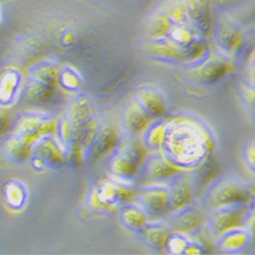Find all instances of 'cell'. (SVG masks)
<instances>
[{
	"label": "cell",
	"mask_w": 255,
	"mask_h": 255,
	"mask_svg": "<svg viewBox=\"0 0 255 255\" xmlns=\"http://www.w3.org/2000/svg\"><path fill=\"white\" fill-rule=\"evenodd\" d=\"M30 163L38 172L59 168L65 163L66 153L51 133L38 137L30 149Z\"/></svg>",
	"instance_id": "6da1fadb"
},
{
	"label": "cell",
	"mask_w": 255,
	"mask_h": 255,
	"mask_svg": "<svg viewBox=\"0 0 255 255\" xmlns=\"http://www.w3.org/2000/svg\"><path fill=\"white\" fill-rule=\"evenodd\" d=\"M144 160V150L140 145L127 144L115 153L110 162L112 173L124 181H132L139 176Z\"/></svg>",
	"instance_id": "7a4b0ae2"
},
{
	"label": "cell",
	"mask_w": 255,
	"mask_h": 255,
	"mask_svg": "<svg viewBox=\"0 0 255 255\" xmlns=\"http://www.w3.org/2000/svg\"><path fill=\"white\" fill-rule=\"evenodd\" d=\"M53 127V119L48 114L27 112L18 116L11 135L32 146L38 137L51 133Z\"/></svg>",
	"instance_id": "3957f363"
},
{
	"label": "cell",
	"mask_w": 255,
	"mask_h": 255,
	"mask_svg": "<svg viewBox=\"0 0 255 255\" xmlns=\"http://www.w3.org/2000/svg\"><path fill=\"white\" fill-rule=\"evenodd\" d=\"M130 189L115 181L101 182L93 191L91 199L96 208H114L129 198Z\"/></svg>",
	"instance_id": "277c9868"
},
{
	"label": "cell",
	"mask_w": 255,
	"mask_h": 255,
	"mask_svg": "<svg viewBox=\"0 0 255 255\" xmlns=\"http://www.w3.org/2000/svg\"><path fill=\"white\" fill-rule=\"evenodd\" d=\"M138 202L146 216L160 217L168 208L169 196L163 188L147 187L141 191Z\"/></svg>",
	"instance_id": "5b68a950"
},
{
	"label": "cell",
	"mask_w": 255,
	"mask_h": 255,
	"mask_svg": "<svg viewBox=\"0 0 255 255\" xmlns=\"http://www.w3.org/2000/svg\"><path fill=\"white\" fill-rule=\"evenodd\" d=\"M22 88V73L14 68L3 71L0 75V105L9 106L16 102Z\"/></svg>",
	"instance_id": "8992f818"
},
{
	"label": "cell",
	"mask_w": 255,
	"mask_h": 255,
	"mask_svg": "<svg viewBox=\"0 0 255 255\" xmlns=\"http://www.w3.org/2000/svg\"><path fill=\"white\" fill-rule=\"evenodd\" d=\"M137 102L149 119H157L165 112L162 97L150 87H142L137 92Z\"/></svg>",
	"instance_id": "52a82bcc"
},
{
	"label": "cell",
	"mask_w": 255,
	"mask_h": 255,
	"mask_svg": "<svg viewBox=\"0 0 255 255\" xmlns=\"http://www.w3.org/2000/svg\"><path fill=\"white\" fill-rule=\"evenodd\" d=\"M3 198L5 204L13 210H22L27 205L29 190L22 181L12 179L3 186Z\"/></svg>",
	"instance_id": "ba28073f"
},
{
	"label": "cell",
	"mask_w": 255,
	"mask_h": 255,
	"mask_svg": "<svg viewBox=\"0 0 255 255\" xmlns=\"http://www.w3.org/2000/svg\"><path fill=\"white\" fill-rule=\"evenodd\" d=\"M186 11L195 27L202 31L208 32L210 28V8L208 0H187Z\"/></svg>",
	"instance_id": "9c48e42d"
},
{
	"label": "cell",
	"mask_w": 255,
	"mask_h": 255,
	"mask_svg": "<svg viewBox=\"0 0 255 255\" xmlns=\"http://www.w3.org/2000/svg\"><path fill=\"white\" fill-rule=\"evenodd\" d=\"M59 69L55 63L48 60H41L28 69V78L41 83L56 85Z\"/></svg>",
	"instance_id": "30bf717a"
},
{
	"label": "cell",
	"mask_w": 255,
	"mask_h": 255,
	"mask_svg": "<svg viewBox=\"0 0 255 255\" xmlns=\"http://www.w3.org/2000/svg\"><path fill=\"white\" fill-rule=\"evenodd\" d=\"M115 138L116 134L111 126L102 127L101 129L97 130L88 155L97 159L110 149L115 141Z\"/></svg>",
	"instance_id": "8fae6325"
},
{
	"label": "cell",
	"mask_w": 255,
	"mask_h": 255,
	"mask_svg": "<svg viewBox=\"0 0 255 255\" xmlns=\"http://www.w3.org/2000/svg\"><path fill=\"white\" fill-rule=\"evenodd\" d=\"M121 220L127 229L135 232H141L147 225L145 211L140 205L135 204L127 205L123 208Z\"/></svg>",
	"instance_id": "7c38bea8"
},
{
	"label": "cell",
	"mask_w": 255,
	"mask_h": 255,
	"mask_svg": "<svg viewBox=\"0 0 255 255\" xmlns=\"http://www.w3.org/2000/svg\"><path fill=\"white\" fill-rule=\"evenodd\" d=\"M148 122H149V118L137 101L132 103L125 113L126 127L132 133H139L143 131L147 127Z\"/></svg>",
	"instance_id": "4fadbf2b"
},
{
	"label": "cell",
	"mask_w": 255,
	"mask_h": 255,
	"mask_svg": "<svg viewBox=\"0 0 255 255\" xmlns=\"http://www.w3.org/2000/svg\"><path fill=\"white\" fill-rule=\"evenodd\" d=\"M25 90L29 99L33 102L46 103L53 96L55 85L45 84L32 79H27Z\"/></svg>",
	"instance_id": "5bb4252c"
},
{
	"label": "cell",
	"mask_w": 255,
	"mask_h": 255,
	"mask_svg": "<svg viewBox=\"0 0 255 255\" xmlns=\"http://www.w3.org/2000/svg\"><path fill=\"white\" fill-rule=\"evenodd\" d=\"M57 84L68 92H78L82 88L83 80L78 71L70 66H66L58 71Z\"/></svg>",
	"instance_id": "9a60e30c"
},
{
	"label": "cell",
	"mask_w": 255,
	"mask_h": 255,
	"mask_svg": "<svg viewBox=\"0 0 255 255\" xmlns=\"http://www.w3.org/2000/svg\"><path fill=\"white\" fill-rule=\"evenodd\" d=\"M218 39L222 47L232 50L239 42V31L230 23H223L218 31Z\"/></svg>",
	"instance_id": "2e32d148"
},
{
	"label": "cell",
	"mask_w": 255,
	"mask_h": 255,
	"mask_svg": "<svg viewBox=\"0 0 255 255\" xmlns=\"http://www.w3.org/2000/svg\"><path fill=\"white\" fill-rule=\"evenodd\" d=\"M147 173L153 179H164L175 173V168L160 157H152L147 162Z\"/></svg>",
	"instance_id": "e0dca14e"
},
{
	"label": "cell",
	"mask_w": 255,
	"mask_h": 255,
	"mask_svg": "<svg viewBox=\"0 0 255 255\" xmlns=\"http://www.w3.org/2000/svg\"><path fill=\"white\" fill-rule=\"evenodd\" d=\"M141 232L147 244L152 247H160L167 240L166 229L157 224H147Z\"/></svg>",
	"instance_id": "ac0fdd59"
},
{
	"label": "cell",
	"mask_w": 255,
	"mask_h": 255,
	"mask_svg": "<svg viewBox=\"0 0 255 255\" xmlns=\"http://www.w3.org/2000/svg\"><path fill=\"white\" fill-rule=\"evenodd\" d=\"M244 189H242L240 186H236L234 184L229 183L228 185H223L219 187L217 190L216 194V200L220 202V204H226V203H232L234 201H237L239 199L237 198H243L244 197ZM240 201V200H239Z\"/></svg>",
	"instance_id": "d6986e66"
},
{
	"label": "cell",
	"mask_w": 255,
	"mask_h": 255,
	"mask_svg": "<svg viewBox=\"0 0 255 255\" xmlns=\"http://www.w3.org/2000/svg\"><path fill=\"white\" fill-rule=\"evenodd\" d=\"M164 138V128L161 126H155L150 128L145 135V143L148 147H157Z\"/></svg>",
	"instance_id": "ffe728a7"
},
{
	"label": "cell",
	"mask_w": 255,
	"mask_h": 255,
	"mask_svg": "<svg viewBox=\"0 0 255 255\" xmlns=\"http://www.w3.org/2000/svg\"><path fill=\"white\" fill-rule=\"evenodd\" d=\"M189 198V190L185 185H180L173 190V195L169 197V203H172V206L176 208H180Z\"/></svg>",
	"instance_id": "44dd1931"
},
{
	"label": "cell",
	"mask_w": 255,
	"mask_h": 255,
	"mask_svg": "<svg viewBox=\"0 0 255 255\" xmlns=\"http://www.w3.org/2000/svg\"><path fill=\"white\" fill-rule=\"evenodd\" d=\"M8 122H9L8 113L3 108H0V133L5 131V129L8 126Z\"/></svg>",
	"instance_id": "7402d4cb"
},
{
	"label": "cell",
	"mask_w": 255,
	"mask_h": 255,
	"mask_svg": "<svg viewBox=\"0 0 255 255\" xmlns=\"http://www.w3.org/2000/svg\"><path fill=\"white\" fill-rule=\"evenodd\" d=\"M246 159L250 167H252L255 171V144L250 145L246 151Z\"/></svg>",
	"instance_id": "603a6c76"
},
{
	"label": "cell",
	"mask_w": 255,
	"mask_h": 255,
	"mask_svg": "<svg viewBox=\"0 0 255 255\" xmlns=\"http://www.w3.org/2000/svg\"><path fill=\"white\" fill-rule=\"evenodd\" d=\"M1 20H2V14H1V6H0V27H1Z\"/></svg>",
	"instance_id": "cb8c5ba5"
}]
</instances>
